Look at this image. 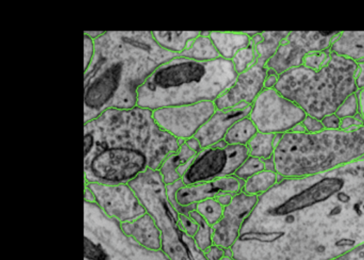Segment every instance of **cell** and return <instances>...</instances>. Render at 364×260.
I'll list each match as a JSON object with an SVG mask.
<instances>
[{"instance_id": "ac0fdd59", "label": "cell", "mask_w": 364, "mask_h": 260, "mask_svg": "<svg viewBox=\"0 0 364 260\" xmlns=\"http://www.w3.org/2000/svg\"><path fill=\"white\" fill-rule=\"evenodd\" d=\"M197 154L184 142L177 151L169 155L158 170L165 185L182 180Z\"/></svg>"}, {"instance_id": "ba28073f", "label": "cell", "mask_w": 364, "mask_h": 260, "mask_svg": "<svg viewBox=\"0 0 364 260\" xmlns=\"http://www.w3.org/2000/svg\"><path fill=\"white\" fill-rule=\"evenodd\" d=\"M307 115L275 89H264L253 104L249 117L258 132L284 135L302 123Z\"/></svg>"}, {"instance_id": "7a4b0ae2", "label": "cell", "mask_w": 364, "mask_h": 260, "mask_svg": "<svg viewBox=\"0 0 364 260\" xmlns=\"http://www.w3.org/2000/svg\"><path fill=\"white\" fill-rule=\"evenodd\" d=\"M84 71V123L109 109L136 106L138 90L161 65L178 57L162 48L152 31H104Z\"/></svg>"}, {"instance_id": "d6a6232c", "label": "cell", "mask_w": 364, "mask_h": 260, "mask_svg": "<svg viewBox=\"0 0 364 260\" xmlns=\"http://www.w3.org/2000/svg\"><path fill=\"white\" fill-rule=\"evenodd\" d=\"M178 222L182 230L194 238L198 230L197 223L189 215L178 213Z\"/></svg>"}, {"instance_id": "7c38bea8", "label": "cell", "mask_w": 364, "mask_h": 260, "mask_svg": "<svg viewBox=\"0 0 364 260\" xmlns=\"http://www.w3.org/2000/svg\"><path fill=\"white\" fill-rule=\"evenodd\" d=\"M96 203L110 218L124 224L139 219L146 210L128 184L86 183Z\"/></svg>"}, {"instance_id": "8fae6325", "label": "cell", "mask_w": 364, "mask_h": 260, "mask_svg": "<svg viewBox=\"0 0 364 260\" xmlns=\"http://www.w3.org/2000/svg\"><path fill=\"white\" fill-rule=\"evenodd\" d=\"M244 182L234 175L190 186L185 185L181 180L166 185V189L174 209L178 213L189 215L195 210L196 205L203 201L215 198L224 193L236 195L242 192Z\"/></svg>"}, {"instance_id": "2e32d148", "label": "cell", "mask_w": 364, "mask_h": 260, "mask_svg": "<svg viewBox=\"0 0 364 260\" xmlns=\"http://www.w3.org/2000/svg\"><path fill=\"white\" fill-rule=\"evenodd\" d=\"M251 106H240L229 110H216L201 127L195 138L203 149L224 140L230 129L239 120L248 117Z\"/></svg>"}, {"instance_id": "cb8c5ba5", "label": "cell", "mask_w": 364, "mask_h": 260, "mask_svg": "<svg viewBox=\"0 0 364 260\" xmlns=\"http://www.w3.org/2000/svg\"><path fill=\"white\" fill-rule=\"evenodd\" d=\"M280 179L276 171L265 169L247 180L242 192L258 197L274 187Z\"/></svg>"}, {"instance_id": "f1b7e54d", "label": "cell", "mask_w": 364, "mask_h": 260, "mask_svg": "<svg viewBox=\"0 0 364 260\" xmlns=\"http://www.w3.org/2000/svg\"><path fill=\"white\" fill-rule=\"evenodd\" d=\"M238 74L245 72L257 64L258 57L253 43L239 51L231 61Z\"/></svg>"}, {"instance_id": "4fadbf2b", "label": "cell", "mask_w": 364, "mask_h": 260, "mask_svg": "<svg viewBox=\"0 0 364 260\" xmlns=\"http://www.w3.org/2000/svg\"><path fill=\"white\" fill-rule=\"evenodd\" d=\"M258 197L241 192L224 208L220 219L213 228V243L230 250L238 240L243 225L254 208Z\"/></svg>"}, {"instance_id": "1f68e13d", "label": "cell", "mask_w": 364, "mask_h": 260, "mask_svg": "<svg viewBox=\"0 0 364 260\" xmlns=\"http://www.w3.org/2000/svg\"><path fill=\"white\" fill-rule=\"evenodd\" d=\"M359 113V105L357 93L350 96L340 107L336 115L343 119L354 117Z\"/></svg>"}, {"instance_id": "f35d334b", "label": "cell", "mask_w": 364, "mask_h": 260, "mask_svg": "<svg viewBox=\"0 0 364 260\" xmlns=\"http://www.w3.org/2000/svg\"><path fill=\"white\" fill-rule=\"evenodd\" d=\"M322 122L326 129H340L342 120L335 113L325 117Z\"/></svg>"}, {"instance_id": "836d02e7", "label": "cell", "mask_w": 364, "mask_h": 260, "mask_svg": "<svg viewBox=\"0 0 364 260\" xmlns=\"http://www.w3.org/2000/svg\"><path fill=\"white\" fill-rule=\"evenodd\" d=\"M302 124L307 133H317L326 129L321 120L309 115L305 117L302 122Z\"/></svg>"}, {"instance_id": "277c9868", "label": "cell", "mask_w": 364, "mask_h": 260, "mask_svg": "<svg viewBox=\"0 0 364 260\" xmlns=\"http://www.w3.org/2000/svg\"><path fill=\"white\" fill-rule=\"evenodd\" d=\"M364 157V125L354 130L281 135L272 157L281 179L309 177Z\"/></svg>"}, {"instance_id": "8992f818", "label": "cell", "mask_w": 364, "mask_h": 260, "mask_svg": "<svg viewBox=\"0 0 364 260\" xmlns=\"http://www.w3.org/2000/svg\"><path fill=\"white\" fill-rule=\"evenodd\" d=\"M183 143L158 125L153 111L139 106L109 109L84 123V156L94 147L128 145L144 152L150 168L154 170H159L164 159Z\"/></svg>"}, {"instance_id": "7bdbcfd3", "label": "cell", "mask_w": 364, "mask_h": 260, "mask_svg": "<svg viewBox=\"0 0 364 260\" xmlns=\"http://www.w3.org/2000/svg\"><path fill=\"white\" fill-rule=\"evenodd\" d=\"M190 148L200 153L204 149L202 147L200 142L194 137L185 141Z\"/></svg>"}, {"instance_id": "74e56055", "label": "cell", "mask_w": 364, "mask_h": 260, "mask_svg": "<svg viewBox=\"0 0 364 260\" xmlns=\"http://www.w3.org/2000/svg\"><path fill=\"white\" fill-rule=\"evenodd\" d=\"M230 250H225L220 246L213 244L211 247L204 251L207 260H220L225 254L229 253Z\"/></svg>"}, {"instance_id": "e575fe53", "label": "cell", "mask_w": 364, "mask_h": 260, "mask_svg": "<svg viewBox=\"0 0 364 260\" xmlns=\"http://www.w3.org/2000/svg\"><path fill=\"white\" fill-rule=\"evenodd\" d=\"M94 40L84 34V71L87 69L94 56Z\"/></svg>"}, {"instance_id": "ab89813d", "label": "cell", "mask_w": 364, "mask_h": 260, "mask_svg": "<svg viewBox=\"0 0 364 260\" xmlns=\"http://www.w3.org/2000/svg\"><path fill=\"white\" fill-rule=\"evenodd\" d=\"M279 76L280 75L275 71L267 69V75L264 83L265 89H275L276 85L279 81Z\"/></svg>"}, {"instance_id": "3957f363", "label": "cell", "mask_w": 364, "mask_h": 260, "mask_svg": "<svg viewBox=\"0 0 364 260\" xmlns=\"http://www.w3.org/2000/svg\"><path fill=\"white\" fill-rule=\"evenodd\" d=\"M237 75L231 61L197 62L178 56L158 67L140 87L136 106L154 111L215 102Z\"/></svg>"}, {"instance_id": "ee69618b", "label": "cell", "mask_w": 364, "mask_h": 260, "mask_svg": "<svg viewBox=\"0 0 364 260\" xmlns=\"http://www.w3.org/2000/svg\"><path fill=\"white\" fill-rule=\"evenodd\" d=\"M357 96L359 105V113L364 119V89L358 91Z\"/></svg>"}, {"instance_id": "4dcf8cb0", "label": "cell", "mask_w": 364, "mask_h": 260, "mask_svg": "<svg viewBox=\"0 0 364 260\" xmlns=\"http://www.w3.org/2000/svg\"><path fill=\"white\" fill-rule=\"evenodd\" d=\"M332 55L331 49L309 54L304 58L303 66L314 70H318L328 62Z\"/></svg>"}, {"instance_id": "603a6c76", "label": "cell", "mask_w": 364, "mask_h": 260, "mask_svg": "<svg viewBox=\"0 0 364 260\" xmlns=\"http://www.w3.org/2000/svg\"><path fill=\"white\" fill-rule=\"evenodd\" d=\"M258 132V130L252 120L249 116L246 117L233 124L227 131L224 141L230 145L247 146Z\"/></svg>"}, {"instance_id": "d4e9b609", "label": "cell", "mask_w": 364, "mask_h": 260, "mask_svg": "<svg viewBox=\"0 0 364 260\" xmlns=\"http://www.w3.org/2000/svg\"><path fill=\"white\" fill-rule=\"evenodd\" d=\"M281 135L258 132L247 145L250 156L264 161L272 158Z\"/></svg>"}, {"instance_id": "d6986e66", "label": "cell", "mask_w": 364, "mask_h": 260, "mask_svg": "<svg viewBox=\"0 0 364 260\" xmlns=\"http://www.w3.org/2000/svg\"><path fill=\"white\" fill-rule=\"evenodd\" d=\"M209 36L220 58L232 61L241 50L249 46L251 38L245 31H210Z\"/></svg>"}, {"instance_id": "60d3db41", "label": "cell", "mask_w": 364, "mask_h": 260, "mask_svg": "<svg viewBox=\"0 0 364 260\" xmlns=\"http://www.w3.org/2000/svg\"><path fill=\"white\" fill-rule=\"evenodd\" d=\"M358 65V71L356 79V86L358 89H364V62H357Z\"/></svg>"}, {"instance_id": "f546056e", "label": "cell", "mask_w": 364, "mask_h": 260, "mask_svg": "<svg viewBox=\"0 0 364 260\" xmlns=\"http://www.w3.org/2000/svg\"><path fill=\"white\" fill-rule=\"evenodd\" d=\"M266 169L265 161L261 159L250 156L235 173L234 176L246 182L247 180Z\"/></svg>"}, {"instance_id": "8d00e7d4", "label": "cell", "mask_w": 364, "mask_h": 260, "mask_svg": "<svg viewBox=\"0 0 364 260\" xmlns=\"http://www.w3.org/2000/svg\"><path fill=\"white\" fill-rule=\"evenodd\" d=\"M330 260H364V243Z\"/></svg>"}, {"instance_id": "30bf717a", "label": "cell", "mask_w": 364, "mask_h": 260, "mask_svg": "<svg viewBox=\"0 0 364 260\" xmlns=\"http://www.w3.org/2000/svg\"><path fill=\"white\" fill-rule=\"evenodd\" d=\"M214 102L171 106L153 111L158 125L181 141L194 138L216 111Z\"/></svg>"}, {"instance_id": "bcb514c9", "label": "cell", "mask_w": 364, "mask_h": 260, "mask_svg": "<svg viewBox=\"0 0 364 260\" xmlns=\"http://www.w3.org/2000/svg\"><path fill=\"white\" fill-rule=\"evenodd\" d=\"M220 260H234V259L233 257L232 256L231 249L230 250L229 253H227V254H225V255L222 259H220Z\"/></svg>"}, {"instance_id": "4316f807", "label": "cell", "mask_w": 364, "mask_h": 260, "mask_svg": "<svg viewBox=\"0 0 364 260\" xmlns=\"http://www.w3.org/2000/svg\"><path fill=\"white\" fill-rule=\"evenodd\" d=\"M189 215L198 224V230L193 238L197 247L204 252L214 244L213 228L195 210L191 211Z\"/></svg>"}, {"instance_id": "d590c367", "label": "cell", "mask_w": 364, "mask_h": 260, "mask_svg": "<svg viewBox=\"0 0 364 260\" xmlns=\"http://www.w3.org/2000/svg\"><path fill=\"white\" fill-rule=\"evenodd\" d=\"M340 129L354 130L364 125V119L358 113L354 117H348L341 119Z\"/></svg>"}, {"instance_id": "9c48e42d", "label": "cell", "mask_w": 364, "mask_h": 260, "mask_svg": "<svg viewBox=\"0 0 364 260\" xmlns=\"http://www.w3.org/2000/svg\"><path fill=\"white\" fill-rule=\"evenodd\" d=\"M341 31H290L286 40L265 67L279 75L303 65L309 54L331 49Z\"/></svg>"}, {"instance_id": "ffe728a7", "label": "cell", "mask_w": 364, "mask_h": 260, "mask_svg": "<svg viewBox=\"0 0 364 260\" xmlns=\"http://www.w3.org/2000/svg\"><path fill=\"white\" fill-rule=\"evenodd\" d=\"M290 31H259L251 38L258 57L257 64L265 66L267 62L275 55Z\"/></svg>"}, {"instance_id": "5b68a950", "label": "cell", "mask_w": 364, "mask_h": 260, "mask_svg": "<svg viewBox=\"0 0 364 260\" xmlns=\"http://www.w3.org/2000/svg\"><path fill=\"white\" fill-rule=\"evenodd\" d=\"M358 71L356 61L332 52L328 62L318 70L302 65L281 74L275 89L307 115L322 120L336 113L358 92Z\"/></svg>"}, {"instance_id": "484cf974", "label": "cell", "mask_w": 364, "mask_h": 260, "mask_svg": "<svg viewBox=\"0 0 364 260\" xmlns=\"http://www.w3.org/2000/svg\"><path fill=\"white\" fill-rule=\"evenodd\" d=\"M227 164L223 177L234 176L237 170L250 157L247 146L230 145L225 147Z\"/></svg>"}, {"instance_id": "7402d4cb", "label": "cell", "mask_w": 364, "mask_h": 260, "mask_svg": "<svg viewBox=\"0 0 364 260\" xmlns=\"http://www.w3.org/2000/svg\"><path fill=\"white\" fill-rule=\"evenodd\" d=\"M209 33L210 31H201L200 36L178 56L197 62H212L220 59Z\"/></svg>"}, {"instance_id": "b9f144b4", "label": "cell", "mask_w": 364, "mask_h": 260, "mask_svg": "<svg viewBox=\"0 0 364 260\" xmlns=\"http://www.w3.org/2000/svg\"><path fill=\"white\" fill-rule=\"evenodd\" d=\"M235 195L230 193H224L222 194H220L216 198H215L217 201L224 208L227 205H229Z\"/></svg>"}, {"instance_id": "52a82bcc", "label": "cell", "mask_w": 364, "mask_h": 260, "mask_svg": "<svg viewBox=\"0 0 364 260\" xmlns=\"http://www.w3.org/2000/svg\"><path fill=\"white\" fill-rule=\"evenodd\" d=\"M148 168V156L128 145L95 147L84 156L86 183L129 184Z\"/></svg>"}, {"instance_id": "83f0119b", "label": "cell", "mask_w": 364, "mask_h": 260, "mask_svg": "<svg viewBox=\"0 0 364 260\" xmlns=\"http://www.w3.org/2000/svg\"><path fill=\"white\" fill-rule=\"evenodd\" d=\"M224 210L216 198H209L196 205L195 210L211 226L221 218Z\"/></svg>"}, {"instance_id": "f6af8a7d", "label": "cell", "mask_w": 364, "mask_h": 260, "mask_svg": "<svg viewBox=\"0 0 364 260\" xmlns=\"http://www.w3.org/2000/svg\"><path fill=\"white\" fill-rule=\"evenodd\" d=\"M104 33V31H85L84 32L85 34L88 35L89 37H90L91 38H93L94 40H95L96 38H97L98 37L102 36Z\"/></svg>"}, {"instance_id": "e0dca14e", "label": "cell", "mask_w": 364, "mask_h": 260, "mask_svg": "<svg viewBox=\"0 0 364 260\" xmlns=\"http://www.w3.org/2000/svg\"><path fill=\"white\" fill-rule=\"evenodd\" d=\"M124 233L141 246L151 250L162 249V234L155 221L148 212L134 221L120 224Z\"/></svg>"}, {"instance_id": "6da1fadb", "label": "cell", "mask_w": 364, "mask_h": 260, "mask_svg": "<svg viewBox=\"0 0 364 260\" xmlns=\"http://www.w3.org/2000/svg\"><path fill=\"white\" fill-rule=\"evenodd\" d=\"M364 243V157L280 179L258 197L234 260H330Z\"/></svg>"}, {"instance_id": "44dd1931", "label": "cell", "mask_w": 364, "mask_h": 260, "mask_svg": "<svg viewBox=\"0 0 364 260\" xmlns=\"http://www.w3.org/2000/svg\"><path fill=\"white\" fill-rule=\"evenodd\" d=\"M155 41L164 50L175 54L181 55L190 45V43L196 38L201 31H152Z\"/></svg>"}, {"instance_id": "9a60e30c", "label": "cell", "mask_w": 364, "mask_h": 260, "mask_svg": "<svg viewBox=\"0 0 364 260\" xmlns=\"http://www.w3.org/2000/svg\"><path fill=\"white\" fill-rule=\"evenodd\" d=\"M227 164L225 149L211 147L195 157L182 182L186 186L211 182L223 176Z\"/></svg>"}, {"instance_id": "5bb4252c", "label": "cell", "mask_w": 364, "mask_h": 260, "mask_svg": "<svg viewBox=\"0 0 364 260\" xmlns=\"http://www.w3.org/2000/svg\"><path fill=\"white\" fill-rule=\"evenodd\" d=\"M267 69L255 64L237 75L236 80L214 102L217 110H229L240 106H251L265 89Z\"/></svg>"}]
</instances>
